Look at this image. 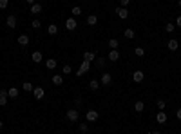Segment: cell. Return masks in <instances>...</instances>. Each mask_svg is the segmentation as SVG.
Wrapping results in <instances>:
<instances>
[{
	"instance_id": "obj_16",
	"label": "cell",
	"mask_w": 181,
	"mask_h": 134,
	"mask_svg": "<svg viewBox=\"0 0 181 134\" xmlns=\"http://www.w3.org/2000/svg\"><path fill=\"white\" fill-rule=\"evenodd\" d=\"M27 44H29V36H27V35H18V45L26 47Z\"/></svg>"
},
{
	"instance_id": "obj_34",
	"label": "cell",
	"mask_w": 181,
	"mask_h": 134,
	"mask_svg": "<svg viewBox=\"0 0 181 134\" xmlns=\"http://www.w3.org/2000/svg\"><path fill=\"white\" fill-rule=\"evenodd\" d=\"M62 71H63V74H71V71H72V67H71L69 64H65V65L62 67Z\"/></svg>"
},
{
	"instance_id": "obj_1",
	"label": "cell",
	"mask_w": 181,
	"mask_h": 134,
	"mask_svg": "<svg viewBox=\"0 0 181 134\" xmlns=\"http://www.w3.org/2000/svg\"><path fill=\"white\" fill-rule=\"evenodd\" d=\"M65 118H67L71 123L78 121V118H80V112H78V109H69V111L65 112Z\"/></svg>"
},
{
	"instance_id": "obj_30",
	"label": "cell",
	"mask_w": 181,
	"mask_h": 134,
	"mask_svg": "<svg viewBox=\"0 0 181 134\" xmlns=\"http://www.w3.org/2000/svg\"><path fill=\"white\" fill-rule=\"evenodd\" d=\"M118 45H120V44H118V40H116V38H111V40H109V47H111V49H118Z\"/></svg>"
},
{
	"instance_id": "obj_41",
	"label": "cell",
	"mask_w": 181,
	"mask_h": 134,
	"mask_svg": "<svg viewBox=\"0 0 181 134\" xmlns=\"http://www.w3.org/2000/svg\"><path fill=\"white\" fill-rule=\"evenodd\" d=\"M2 129H4V121H2V120H0V130H2Z\"/></svg>"
},
{
	"instance_id": "obj_20",
	"label": "cell",
	"mask_w": 181,
	"mask_h": 134,
	"mask_svg": "<svg viewBox=\"0 0 181 134\" xmlns=\"http://www.w3.org/2000/svg\"><path fill=\"white\" fill-rule=\"evenodd\" d=\"M89 89H91V91H98V89H100V82L92 78V80L89 82Z\"/></svg>"
},
{
	"instance_id": "obj_7",
	"label": "cell",
	"mask_w": 181,
	"mask_h": 134,
	"mask_svg": "<svg viewBox=\"0 0 181 134\" xmlns=\"http://www.w3.org/2000/svg\"><path fill=\"white\" fill-rule=\"evenodd\" d=\"M143 78H145L143 71H134V74H132V80H134V84H141V82H143Z\"/></svg>"
},
{
	"instance_id": "obj_26",
	"label": "cell",
	"mask_w": 181,
	"mask_h": 134,
	"mask_svg": "<svg viewBox=\"0 0 181 134\" xmlns=\"http://www.w3.org/2000/svg\"><path fill=\"white\" fill-rule=\"evenodd\" d=\"M22 89H24V91H27V92H33V89H35V87H33V84H29V82H24Z\"/></svg>"
},
{
	"instance_id": "obj_14",
	"label": "cell",
	"mask_w": 181,
	"mask_h": 134,
	"mask_svg": "<svg viewBox=\"0 0 181 134\" xmlns=\"http://www.w3.org/2000/svg\"><path fill=\"white\" fill-rule=\"evenodd\" d=\"M6 24L11 27V29H15V27H16V16H15V15H9V16L6 18Z\"/></svg>"
},
{
	"instance_id": "obj_40",
	"label": "cell",
	"mask_w": 181,
	"mask_h": 134,
	"mask_svg": "<svg viewBox=\"0 0 181 134\" xmlns=\"http://www.w3.org/2000/svg\"><path fill=\"white\" fill-rule=\"evenodd\" d=\"M176 116H177V120H181V107L176 111Z\"/></svg>"
},
{
	"instance_id": "obj_21",
	"label": "cell",
	"mask_w": 181,
	"mask_h": 134,
	"mask_svg": "<svg viewBox=\"0 0 181 134\" xmlns=\"http://www.w3.org/2000/svg\"><path fill=\"white\" fill-rule=\"evenodd\" d=\"M7 96H9V98H13V100H15V98H18V89H16V87L7 89Z\"/></svg>"
},
{
	"instance_id": "obj_23",
	"label": "cell",
	"mask_w": 181,
	"mask_h": 134,
	"mask_svg": "<svg viewBox=\"0 0 181 134\" xmlns=\"http://www.w3.org/2000/svg\"><path fill=\"white\" fill-rule=\"evenodd\" d=\"M51 80H53V84H55V85H62V84H63V78H62V74H55V76H53Z\"/></svg>"
},
{
	"instance_id": "obj_11",
	"label": "cell",
	"mask_w": 181,
	"mask_h": 134,
	"mask_svg": "<svg viewBox=\"0 0 181 134\" xmlns=\"http://www.w3.org/2000/svg\"><path fill=\"white\" fill-rule=\"evenodd\" d=\"M7 91H4V89H0V105L2 107H6L7 105Z\"/></svg>"
},
{
	"instance_id": "obj_33",
	"label": "cell",
	"mask_w": 181,
	"mask_h": 134,
	"mask_svg": "<svg viewBox=\"0 0 181 134\" xmlns=\"http://www.w3.org/2000/svg\"><path fill=\"white\" fill-rule=\"evenodd\" d=\"M156 107H158L159 111H163V109L167 107V104H165V100H158V101H156Z\"/></svg>"
},
{
	"instance_id": "obj_25",
	"label": "cell",
	"mask_w": 181,
	"mask_h": 134,
	"mask_svg": "<svg viewBox=\"0 0 181 134\" xmlns=\"http://www.w3.org/2000/svg\"><path fill=\"white\" fill-rule=\"evenodd\" d=\"M123 35H125V38H129V40H132V38L136 36V35H134V29H131V27H129V29H125V33H123Z\"/></svg>"
},
{
	"instance_id": "obj_22",
	"label": "cell",
	"mask_w": 181,
	"mask_h": 134,
	"mask_svg": "<svg viewBox=\"0 0 181 134\" xmlns=\"http://www.w3.org/2000/svg\"><path fill=\"white\" fill-rule=\"evenodd\" d=\"M96 24H98V16L96 15L87 16V26H96Z\"/></svg>"
},
{
	"instance_id": "obj_39",
	"label": "cell",
	"mask_w": 181,
	"mask_h": 134,
	"mask_svg": "<svg viewBox=\"0 0 181 134\" xmlns=\"http://www.w3.org/2000/svg\"><path fill=\"white\" fill-rule=\"evenodd\" d=\"M176 26H177V27H181V15L176 18Z\"/></svg>"
},
{
	"instance_id": "obj_15",
	"label": "cell",
	"mask_w": 181,
	"mask_h": 134,
	"mask_svg": "<svg viewBox=\"0 0 181 134\" xmlns=\"http://www.w3.org/2000/svg\"><path fill=\"white\" fill-rule=\"evenodd\" d=\"M109 60H111V62H118V60H120V51H118V49H111Z\"/></svg>"
},
{
	"instance_id": "obj_3",
	"label": "cell",
	"mask_w": 181,
	"mask_h": 134,
	"mask_svg": "<svg viewBox=\"0 0 181 134\" xmlns=\"http://www.w3.org/2000/svg\"><path fill=\"white\" fill-rule=\"evenodd\" d=\"M116 15H118L121 20H125V18H129V9L123 7V6H118L116 7Z\"/></svg>"
},
{
	"instance_id": "obj_9",
	"label": "cell",
	"mask_w": 181,
	"mask_h": 134,
	"mask_svg": "<svg viewBox=\"0 0 181 134\" xmlns=\"http://www.w3.org/2000/svg\"><path fill=\"white\" fill-rule=\"evenodd\" d=\"M83 60H87V62L92 64V62L96 60V53H94V51H85V53H83Z\"/></svg>"
},
{
	"instance_id": "obj_27",
	"label": "cell",
	"mask_w": 181,
	"mask_h": 134,
	"mask_svg": "<svg viewBox=\"0 0 181 134\" xmlns=\"http://www.w3.org/2000/svg\"><path fill=\"white\" fill-rule=\"evenodd\" d=\"M47 33H49V35H56V33H58V27H56L55 24H51V26L47 27Z\"/></svg>"
},
{
	"instance_id": "obj_4",
	"label": "cell",
	"mask_w": 181,
	"mask_h": 134,
	"mask_svg": "<svg viewBox=\"0 0 181 134\" xmlns=\"http://www.w3.org/2000/svg\"><path fill=\"white\" fill-rule=\"evenodd\" d=\"M65 27H67V31H74L78 27V22H76V16H72V18H67L65 20Z\"/></svg>"
},
{
	"instance_id": "obj_29",
	"label": "cell",
	"mask_w": 181,
	"mask_h": 134,
	"mask_svg": "<svg viewBox=\"0 0 181 134\" xmlns=\"http://www.w3.org/2000/svg\"><path fill=\"white\" fill-rule=\"evenodd\" d=\"M174 29H176V24H172V22H168V24L165 26V31H167V33H174Z\"/></svg>"
},
{
	"instance_id": "obj_2",
	"label": "cell",
	"mask_w": 181,
	"mask_h": 134,
	"mask_svg": "<svg viewBox=\"0 0 181 134\" xmlns=\"http://www.w3.org/2000/svg\"><path fill=\"white\" fill-rule=\"evenodd\" d=\"M89 69H91V62L83 60L82 64H80V69L76 71V74H78V76H83V74H85V73H87V71H89Z\"/></svg>"
},
{
	"instance_id": "obj_6",
	"label": "cell",
	"mask_w": 181,
	"mask_h": 134,
	"mask_svg": "<svg viewBox=\"0 0 181 134\" xmlns=\"http://www.w3.org/2000/svg\"><path fill=\"white\" fill-rule=\"evenodd\" d=\"M85 120H87L89 123L96 121V120H98V112H96V111H92V109H91V111H87V114H85Z\"/></svg>"
},
{
	"instance_id": "obj_17",
	"label": "cell",
	"mask_w": 181,
	"mask_h": 134,
	"mask_svg": "<svg viewBox=\"0 0 181 134\" xmlns=\"http://www.w3.org/2000/svg\"><path fill=\"white\" fill-rule=\"evenodd\" d=\"M31 58H33V62H35V64H40L44 56H42V53H40V51H33V55H31Z\"/></svg>"
},
{
	"instance_id": "obj_10",
	"label": "cell",
	"mask_w": 181,
	"mask_h": 134,
	"mask_svg": "<svg viewBox=\"0 0 181 134\" xmlns=\"http://www.w3.org/2000/svg\"><path fill=\"white\" fill-rule=\"evenodd\" d=\"M177 45H179V44H177L176 38H170L168 42H167V49H168V51H177Z\"/></svg>"
},
{
	"instance_id": "obj_24",
	"label": "cell",
	"mask_w": 181,
	"mask_h": 134,
	"mask_svg": "<svg viewBox=\"0 0 181 134\" xmlns=\"http://www.w3.org/2000/svg\"><path fill=\"white\" fill-rule=\"evenodd\" d=\"M45 65H47V69H55V67H56L58 64H56V60H55V58H47Z\"/></svg>"
},
{
	"instance_id": "obj_12",
	"label": "cell",
	"mask_w": 181,
	"mask_h": 134,
	"mask_svg": "<svg viewBox=\"0 0 181 134\" xmlns=\"http://www.w3.org/2000/svg\"><path fill=\"white\" fill-rule=\"evenodd\" d=\"M94 65H96L100 71H103V69H105V65H107V64H105V58H102V56H96V60H94Z\"/></svg>"
},
{
	"instance_id": "obj_44",
	"label": "cell",
	"mask_w": 181,
	"mask_h": 134,
	"mask_svg": "<svg viewBox=\"0 0 181 134\" xmlns=\"http://www.w3.org/2000/svg\"><path fill=\"white\" fill-rule=\"evenodd\" d=\"M0 49H2V44H0Z\"/></svg>"
},
{
	"instance_id": "obj_8",
	"label": "cell",
	"mask_w": 181,
	"mask_h": 134,
	"mask_svg": "<svg viewBox=\"0 0 181 134\" xmlns=\"http://www.w3.org/2000/svg\"><path fill=\"white\" fill-rule=\"evenodd\" d=\"M33 96H35L36 100H42V98L45 96V91L42 89V87H35V89H33Z\"/></svg>"
},
{
	"instance_id": "obj_37",
	"label": "cell",
	"mask_w": 181,
	"mask_h": 134,
	"mask_svg": "<svg viewBox=\"0 0 181 134\" xmlns=\"http://www.w3.org/2000/svg\"><path fill=\"white\" fill-rule=\"evenodd\" d=\"M40 20H33V29H40Z\"/></svg>"
},
{
	"instance_id": "obj_32",
	"label": "cell",
	"mask_w": 181,
	"mask_h": 134,
	"mask_svg": "<svg viewBox=\"0 0 181 134\" xmlns=\"http://www.w3.org/2000/svg\"><path fill=\"white\" fill-rule=\"evenodd\" d=\"M134 55H136V56H140V58H141V56L145 55V49H143V47H136V49H134Z\"/></svg>"
},
{
	"instance_id": "obj_13",
	"label": "cell",
	"mask_w": 181,
	"mask_h": 134,
	"mask_svg": "<svg viewBox=\"0 0 181 134\" xmlns=\"http://www.w3.org/2000/svg\"><path fill=\"white\" fill-rule=\"evenodd\" d=\"M156 121L159 123V125H165V123H167V114H165L163 111H159V112H158V116H156Z\"/></svg>"
},
{
	"instance_id": "obj_31",
	"label": "cell",
	"mask_w": 181,
	"mask_h": 134,
	"mask_svg": "<svg viewBox=\"0 0 181 134\" xmlns=\"http://www.w3.org/2000/svg\"><path fill=\"white\" fill-rule=\"evenodd\" d=\"M71 11H72V16H80V15H82V7H78V6H74V7L71 9Z\"/></svg>"
},
{
	"instance_id": "obj_5",
	"label": "cell",
	"mask_w": 181,
	"mask_h": 134,
	"mask_svg": "<svg viewBox=\"0 0 181 134\" xmlns=\"http://www.w3.org/2000/svg\"><path fill=\"white\" fill-rule=\"evenodd\" d=\"M100 84H102V85H111V84H112V76H111L109 73H103V74L100 76Z\"/></svg>"
},
{
	"instance_id": "obj_42",
	"label": "cell",
	"mask_w": 181,
	"mask_h": 134,
	"mask_svg": "<svg viewBox=\"0 0 181 134\" xmlns=\"http://www.w3.org/2000/svg\"><path fill=\"white\" fill-rule=\"evenodd\" d=\"M26 2H29V4H35V2H36V0H26Z\"/></svg>"
},
{
	"instance_id": "obj_36",
	"label": "cell",
	"mask_w": 181,
	"mask_h": 134,
	"mask_svg": "<svg viewBox=\"0 0 181 134\" xmlns=\"http://www.w3.org/2000/svg\"><path fill=\"white\" fill-rule=\"evenodd\" d=\"M83 104V100H82V96H76V98H74V105H76V107H80Z\"/></svg>"
},
{
	"instance_id": "obj_28",
	"label": "cell",
	"mask_w": 181,
	"mask_h": 134,
	"mask_svg": "<svg viewBox=\"0 0 181 134\" xmlns=\"http://www.w3.org/2000/svg\"><path fill=\"white\" fill-rule=\"evenodd\" d=\"M80 132H89V123L87 121H82L80 123Z\"/></svg>"
},
{
	"instance_id": "obj_43",
	"label": "cell",
	"mask_w": 181,
	"mask_h": 134,
	"mask_svg": "<svg viewBox=\"0 0 181 134\" xmlns=\"http://www.w3.org/2000/svg\"><path fill=\"white\" fill-rule=\"evenodd\" d=\"M177 7H181V0H177Z\"/></svg>"
},
{
	"instance_id": "obj_18",
	"label": "cell",
	"mask_w": 181,
	"mask_h": 134,
	"mask_svg": "<svg viewBox=\"0 0 181 134\" xmlns=\"http://www.w3.org/2000/svg\"><path fill=\"white\" fill-rule=\"evenodd\" d=\"M42 13V6L40 4H31V15H40Z\"/></svg>"
},
{
	"instance_id": "obj_35",
	"label": "cell",
	"mask_w": 181,
	"mask_h": 134,
	"mask_svg": "<svg viewBox=\"0 0 181 134\" xmlns=\"http://www.w3.org/2000/svg\"><path fill=\"white\" fill-rule=\"evenodd\" d=\"M9 6V0H0V9H7Z\"/></svg>"
},
{
	"instance_id": "obj_38",
	"label": "cell",
	"mask_w": 181,
	"mask_h": 134,
	"mask_svg": "<svg viewBox=\"0 0 181 134\" xmlns=\"http://www.w3.org/2000/svg\"><path fill=\"white\" fill-rule=\"evenodd\" d=\"M131 4V0H120V6H123V7H127Z\"/></svg>"
},
{
	"instance_id": "obj_19",
	"label": "cell",
	"mask_w": 181,
	"mask_h": 134,
	"mask_svg": "<svg viewBox=\"0 0 181 134\" xmlns=\"http://www.w3.org/2000/svg\"><path fill=\"white\" fill-rule=\"evenodd\" d=\"M134 111H136V112H143V111H145V104H143L141 100H138L136 104H134Z\"/></svg>"
}]
</instances>
